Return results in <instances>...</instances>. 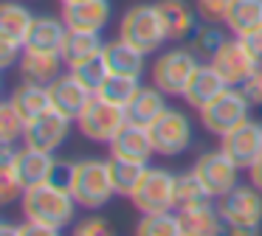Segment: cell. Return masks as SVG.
I'll use <instances>...</instances> for the list:
<instances>
[{"label":"cell","mask_w":262,"mask_h":236,"mask_svg":"<svg viewBox=\"0 0 262 236\" xmlns=\"http://www.w3.org/2000/svg\"><path fill=\"white\" fill-rule=\"evenodd\" d=\"M54 166H57L54 152H42V149H34V146H26V144H23V149L17 152V157H14V169H17V174H20L26 188L51 180Z\"/></svg>","instance_id":"cell-20"},{"label":"cell","mask_w":262,"mask_h":236,"mask_svg":"<svg viewBox=\"0 0 262 236\" xmlns=\"http://www.w3.org/2000/svg\"><path fill=\"white\" fill-rule=\"evenodd\" d=\"M26 127H29V121L17 112V107L6 99L0 104V140H3V144H17V140H23Z\"/></svg>","instance_id":"cell-35"},{"label":"cell","mask_w":262,"mask_h":236,"mask_svg":"<svg viewBox=\"0 0 262 236\" xmlns=\"http://www.w3.org/2000/svg\"><path fill=\"white\" fill-rule=\"evenodd\" d=\"M161 17L166 26V37L169 39H189L198 28V9L186 3V0H158Z\"/></svg>","instance_id":"cell-21"},{"label":"cell","mask_w":262,"mask_h":236,"mask_svg":"<svg viewBox=\"0 0 262 236\" xmlns=\"http://www.w3.org/2000/svg\"><path fill=\"white\" fill-rule=\"evenodd\" d=\"M124 124H127V110L102 99V96H93L88 101V107L79 112V118H76L79 132L93 144H110Z\"/></svg>","instance_id":"cell-7"},{"label":"cell","mask_w":262,"mask_h":236,"mask_svg":"<svg viewBox=\"0 0 262 236\" xmlns=\"http://www.w3.org/2000/svg\"><path fill=\"white\" fill-rule=\"evenodd\" d=\"M31 22H34V14H31L23 3L6 0V3L0 6V37L3 39L20 42L26 48V37H29Z\"/></svg>","instance_id":"cell-28"},{"label":"cell","mask_w":262,"mask_h":236,"mask_svg":"<svg viewBox=\"0 0 262 236\" xmlns=\"http://www.w3.org/2000/svg\"><path fill=\"white\" fill-rule=\"evenodd\" d=\"M211 191L203 185V180L194 174V169L178 174V185H175V211H186V208H198L211 202Z\"/></svg>","instance_id":"cell-30"},{"label":"cell","mask_w":262,"mask_h":236,"mask_svg":"<svg viewBox=\"0 0 262 236\" xmlns=\"http://www.w3.org/2000/svg\"><path fill=\"white\" fill-rule=\"evenodd\" d=\"M149 135H152L155 155L175 157L192 146V121L186 112L166 107L152 124H149Z\"/></svg>","instance_id":"cell-9"},{"label":"cell","mask_w":262,"mask_h":236,"mask_svg":"<svg viewBox=\"0 0 262 236\" xmlns=\"http://www.w3.org/2000/svg\"><path fill=\"white\" fill-rule=\"evenodd\" d=\"M248 183H254L256 188L262 191V155L256 157L254 163H251V169H248Z\"/></svg>","instance_id":"cell-43"},{"label":"cell","mask_w":262,"mask_h":236,"mask_svg":"<svg viewBox=\"0 0 262 236\" xmlns=\"http://www.w3.org/2000/svg\"><path fill=\"white\" fill-rule=\"evenodd\" d=\"M107 146H110V155L113 157H127V160L149 163V157L155 155L149 127H141V124H133V121H127Z\"/></svg>","instance_id":"cell-17"},{"label":"cell","mask_w":262,"mask_h":236,"mask_svg":"<svg viewBox=\"0 0 262 236\" xmlns=\"http://www.w3.org/2000/svg\"><path fill=\"white\" fill-rule=\"evenodd\" d=\"M175 185L178 174L169 169L149 166L138 188L130 194V202L141 214H158V211H175Z\"/></svg>","instance_id":"cell-8"},{"label":"cell","mask_w":262,"mask_h":236,"mask_svg":"<svg viewBox=\"0 0 262 236\" xmlns=\"http://www.w3.org/2000/svg\"><path fill=\"white\" fill-rule=\"evenodd\" d=\"M251 101L248 96L243 93V87H226L214 101L200 110V121H203V129H209L211 135L223 138L226 132H231L234 127H239L243 121H248L251 112Z\"/></svg>","instance_id":"cell-5"},{"label":"cell","mask_w":262,"mask_h":236,"mask_svg":"<svg viewBox=\"0 0 262 236\" xmlns=\"http://www.w3.org/2000/svg\"><path fill=\"white\" fill-rule=\"evenodd\" d=\"M239 87H243V93L248 96V101L254 107H262V65L256 67L254 73H251L248 79H245L243 84H239Z\"/></svg>","instance_id":"cell-40"},{"label":"cell","mask_w":262,"mask_h":236,"mask_svg":"<svg viewBox=\"0 0 262 236\" xmlns=\"http://www.w3.org/2000/svg\"><path fill=\"white\" fill-rule=\"evenodd\" d=\"M124 110H127V121L149 127V124L166 110V93L161 87H155V84L152 87H141L136 93V99H133Z\"/></svg>","instance_id":"cell-25"},{"label":"cell","mask_w":262,"mask_h":236,"mask_svg":"<svg viewBox=\"0 0 262 236\" xmlns=\"http://www.w3.org/2000/svg\"><path fill=\"white\" fill-rule=\"evenodd\" d=\"M48 93H51V107L54 110H59L62 115L74 118V121L79 118V112L88 107V101L93 99V93L71 70L62 73L59 79H54V82L48 84Z\"/></svg>","instance_id":"cell-16"},{"label":"cell","mask_w":262,"mask_h":236,"mask_svg":"<svg viewBox=\"0 0 262 236\" xmlns=\"http://www.w3.org/2000/svg\"><path fill=\"white\" fill-rule=\"evenodd\" d=\"M62 67H65V59L62 54H46V51H23L17 62V70H20V79L23 82H34V84H51L54 79L62 76Z\"/></svg>","instance_id":"cell-18"},{"label":"cell","mask_w":262,"mask_h":236,"mask_svg":"<svg viewBox=\"0 0 262 236\" xmlns=\"http://www.w3.org/2000/svg\"><path fill=\"white\" fill-rule=\"evenodd\" d=\"M23 51L26 48L20 42H12V39L0 37V67H3V70H9L12 65H17L20 56H23Z\"/></svg>","instance_id":"cell-39"},{"label":"cell","mask_w":262,"mask_h":236,"mask_svg":"<svg viewBox=\"0 0 262 236\" xmlns=\"http://www.w3.org/2000/svg\"><path fill=\"white\" fill-rule=\"evenodd\" d=\"M200 65V56L192 48H169L158 54V59L149 67L152 84L161 87L166 96H183L186 82L192 79L194 67Z\"/></svg>","instance_id":"cell-6"},{"label":"cell","mask_w":262,"mask_h":236,"mask_svg":"<svg viewBox=\"0 0 262 236\" xmlns=\"http://www.w3.org/2000/svg\"><path fill=\"white\" fill-rule=\"evenodd\" d=\"M110 163V177H113V188L119 197H130L133 191L138 188V183L144 180L149 163H141V160H127V157H107Z\"/></svg>","instance_id":"cell-29"},{"label":"cell","mask_w":262,"mask_h":236,"mask_svg":"<svg viewBox=\"0 0 262 236\" xmlns=\"http://www.w3.org/2000/svg\"><path fill=\"white\" fill-rule=\"evenodd\" d=\"M178 214H181V225H183V233L186 236H217V233H226L228 230L220 217V208L214 202L186 208V211H178Z\"/></svg>","instance_id":"cell-23"},{"label":"cell","mask_w":262,"mask_h":236,"mask_svg":"<svg viewBox=\"0 0 262 236\" xmlns=\"http://www.w3.org/2000/svg\"><path fill=\"white\" fill-rule=\"evenodd\" d=\"M228 3H231V0H194V9H198V14L203 17L206 22H223Z\"/></svg>","instance_id":"cell-37"},{"label":"cell","mask_w":262,"mask_h":236,"mask_svg":"<svg viewBox=\"0 0 262 236\" xmlns=\"http://www.w3.org/2000/svg\"><path fill=\"white\" fill-rule=\"evenodd\" d=\"M104 51L102 42V31H79V28H68L62 42V59L65 67L76 65V62L88 59V56H96Z\"/></svg>","instance_id":"cell-26"},{"label":"cell","mask_w":262,"mask_h":236,"mask_svg":"<svg viewBox=\"0 0 262 236\" xmlns=\"http://www.w3.org/2000/svg\"><path fill=\"white\" fill-rule=\"evenodd\" d=\"M136 233H141V236H183L181 214H175V211L141 214V219L136 225Z\"/></svg>","instance_id":"cell-32"},{"label":"cell","mask_w":262,"mask_h":236,"mask_svg":"<svg viewBox=\"0 0 262 236\" xmlns=\"http://www.w3.org/2000/svg\"><path fill=\"white\" fill-rule=\"evenodd\" d=\"M209 62L223 73V79H226L231 87H239V84H243L245 79H248L251 73H254L256 67L262 65V59H256V56L251 54V48H248V45H245L239 37L226 39V42L217 48V54L211 56Z\"/></svg>","instance_id":"cell-11"},{"label":"cell","mask_w":262,"mask_h":236,"mask_svg":"<svg viewBox=\"0 0 262 236\" xmlns=\"http://www.w3.org/2000/svg\"><path fill=\"white\" fill-rule=\"evenodd\" d=\"M217 208L228 233L251 236L262 228V191L254 183L234 185L228 194L217 197Z\"/></svg>","instance_id":"cell-3"},{"label":"cell","mask_w":262,"mask_h":236,"mask_svg":"<svg viewBox=\"0 0 262 236\" xmlns=\"http://www.w3.org/2000/svg\"><path fill=\"white\" fill-rule=\"evenodd\" d=\"M68 70L74 73V76L79 79V82L85 84V87L91 90L93 96H96L99 90H102L104 79L110 76V67H107V62H104V56H102V54L88 56V59H82V62H76V65H71Z\"/></svg>","instance_id":"cell-33"},{"label":"cell","mask_w":262,"mask_h":236,"mask_svg":"<svg viewBox=\"0 0 262 236\" xmlns=\"http://www.w3.org/2000/svg\"><path fill=\"white\" fill-rule=\"evenodd\" d=\"M119 37L127 39L130 45H136L144 54H158L161 45L166 42V26L161 17L158 3H136L124 11L119 22Z\"/></svg>","instance_id":"cell-2"},{"label":"cell","mask_w":262,"mask_h":236,"mask_svg":"<svg viewBox=\"0 0 262 236\" xmlns=\"http://www.w3.org/2000/svg\"><path fill=\"white\" fill-rule=\"evenodd\" d=\"M9 101L17 107V112L26 118V121H31V118L42 115L46 110H51V93H48L46 84L23 82V79H20V84L12 90Z\"/></svg>","instance_id":"cell-24"},{"label":"cell","mask_w":262,"mask_h":236,"mask_svg":"<svg viewBox=\"0 0 262 236\" xmlns=\"http://www.w3.org/2000/svg\"><path fill=\"white\" fill-rule=\"evenodd\" d=\"M239 39H243V42L248 45L251 54H254L256 59H262V26H259V28H254V31H248V34H243Z\"/></svg>","instance_id":"cell-42"},{"label":"cell","mask_w":262,"mask_h":236,"mask_svg":"<svg viewBox=\"0 0 262 236\" xmlns=\"http://www.w3.org/2000/svg\"><path fill=\"white\" fill-rule=\"evenodd\" d=\"M74 169H76V163H71V160H57L51 180H54L57 185H62V188L71 191V183H74Z\"/></svg>","instance_id":"cell-41"},{"label":"cell","mask_w":262,"mask_h":236,"mask_svg":"<svg viewBox=\"0 0 262 236\" xmlns=\"http://www.w3.org/2000/svg\"><path fill=\"white\" fill-rule=\"evenodd\" d=\"M71 124H74V118L62 115L59 110L51 107V110H46L42 115H37V118L29 121L26 135H23V144L34 146V149H42V152H57L59 146L68 140Z\"/></svg>","instance_id":"cell-12"},{"label":"cell","mask_w":262,"mask_h":236,"mask_svg":"<svg viewBox=\"0 0 262 236\" xmlns=\"http://www.w3.org/2000/svg\"><path fill=\"white\" fill-rule=\"evenodd\" d=\"M110 14H113L110 0H71L59 9L65 26L79 28V31H102L110 22Z\"/></svg>","instance_id":"cell-15"},{"label":"cell","mask_w":262,"mask_h":236,"mask_svg":"<svg viewBox=\"0 0 262 236\" xmlns=\"http://www.w3.org/2000/svg\"><path fill=\"white\" fill-rule=\"evenodd\" d=\"M71 194L85 211H99L113 200V177H110V163L102 157H85L76 160Z\"/></svg>","instance_id":"cell-4"},{"label":"cell","mask_w":262,"mask_h":236,"mask_svg":"<svg viewBox=\"0 0 262 236\" xmlns=\"http://www.w3.org/2000/svg\"><path fill=\"white\" fill-rule=\"evenodd\" d=\"M194 174L203 180V185L211 191V197H223L239 185V166L226 155L223 149H211V152H203V155L194 160Z\"/></svg>","instance_id":"cell-10"},{"label":"cell","mask_w":262,"mask_h":236,"mask_svg":"<svg viewBox=\"0 0 262 236\" xmlns=\"http://www.w3.org/2000/svg\"><path fill=\"white\" fill-rule=\"evenodd\" d=\"M74 233L76 236H110L113 228H110V222L104 217H88L74 225Z\"/></svg>","instance_id":"cell-38"},{"label":"cell","mask_w":262,"mask_h":236,"mask_svg":"<svg viewBox=\"0 0 262 236\" xmlns=\"http://www.w3.org/2000/svg\"><path fill=\"white\" fill-rule=\"evenodd\" d=\"M141 76H127V73H110L107 79H104L102 90H99L96 96H102V99L113 101V104L119 107H127L133 99H136V93L141 90Z\"/></svg>","instance_id":"cell-31"},{"label":"cell","mask_w":262,"mask_h":236,"mask_svg":"<svg viewBox=\"0 0 262 236\" xmlns=\"http://www.w3.org/2000/svg\"><path fill=\"white\" fill-rule=\"evenodd\" d=\"M226 87H231V84L223 79V73L217 70L209 59H206V62H200V65L194 67V73H192V79L186 82V90H183L181 99L200 112L209 101H214Z\"/></svg>","instance_id":"cell-14"},{"label":"cell","mask_w":262,"mask_h":236,"mask_svg":"<svg viewBox=\"0 0 262 236\" xmlns=\"http://www.w3.org/2000/svg\"><path fill=\"white\" fill-rule=\"evenodd\" d=\"M104 62H107L110 73H127V76H141L144 73V65H147V54L138 51L136 45H130L127 39H110L104 42V51H102Z\"/></svg>","instance_id":"cell-22"},{"label":"cell","mask_w":262,"mask_h":236,"mask_svg":"<svg viewBox=\"0 0 262 236\" xmlns=\"http://www.w3.org/2000/svg\"><path fill=\"white\" fill-rule=\"evenodd\" d=\"M26 185L20 180L17 169H14V160H3L0 163V202L3 205H12L17 197H23Z\"/></svg>","instance_id":"cell-36"},{"label":"cell","mask_w":262,"mask_h":236,"mask_svg":"<svg viewBox=\"0 0 262 236\" xmlns=\"http://www.w3.org/2000/svg\"><path fill=\"white\" fill-rule=\"evenodd\" d=\"M223 42H226L223 28L217 26V22H206V20H203V26H198L194 34L189 37V48H192L200 59H211Z\"/></svg>","instance_id":"cell-34"},{"label":"cell","mask_w":262,"mask_h":236,"mask_svg":"<svg viewBox=\"0 0 262 236\" xmlns=\"http://www.w3.org/2000/svg\"><path fill=\"white\" fill-rule=\"evenodd\" d=\"M59 3H71V0H59Z\"/></svg>","instance_id":"cell-44"},{"label":"cell","mask_w":262,"mask_h":236,"mask_svg":"<svg viewBox=\"0 0 262 236\" xmlns=\"http://www.w3.org/2000/svg\"><path fill=\"white\" fill-rule=\"evenodd\" d=\"M68 26H65L62 17H34L29 28V37H26V48L29 51H46V54H62V42Z\"/></svg>","instance_id":"cell-19"},{"label":"cell","mask_w":262,"mask_h":236,"mask_svg":"<svg viewBox=\"0 0 262 236\" xmlns=\"http://www.w3.org/2000/svg\"><path fill=\"white\" fill-rule=\"evenodd\" d=\"M220 149L237 163L239 169H251V163L262 155V124L243 121L220 138Z\"/></svg>","instance_id":"cell-13"},{"label":"cell","mask_w":262,"mask_h":236,"mask_svg":"<svg viewBox=\"0 0 262 236\" xmlns=\"http://www.w3.org/2000/svg\"><path fill=\"white\" fill-rule=\"evenodd\" d=\"M20 202H23V217L29 222L46 225L54 233H62L74 222V211L79 205L74 200V194L68 188H62V185H57L54 180L29 185L23 191V197H20Z\"/></svg>","instance_id":"cell-1"},{"label":"cell","mask_w":262,"mask_h":236,"mask_svg":"<svg viewBox=\"0 0 262 236\" xmlns=\"http://www.w3.org/2000/svg\"><path fill=\"white\" fill-rule=\"evenodd\" d=\"M223 26L234 34V37H243V34L254 31L262 26V0H231L223 17Z\"/></svg>","instance_id":"cell-27"}]
</instances>
